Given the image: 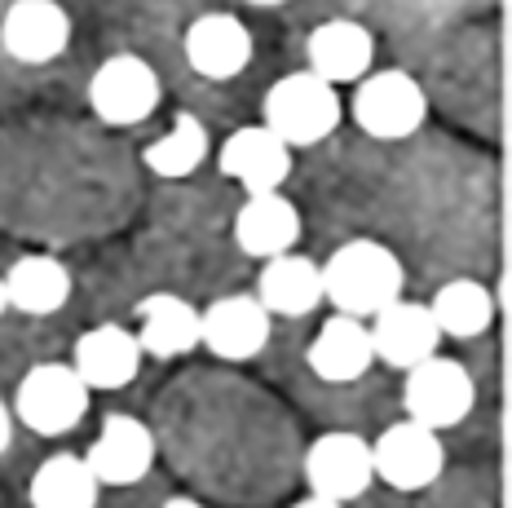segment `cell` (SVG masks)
<instances>
[{
	"instance_id": "obj_1",
	"label": "cell",
	"mask_w": 512,
	"mask_h": 508,
	"mask_svg": "<svg viewBox=\"0 0 512 508\" xmlns=\"http://www.w3.org/2000/svg\"><path fill=\"white\" fill-rule=\"evenodd\" d=\"M323 301L336 305V314L367 323L384 305H393L407 288V270H402L398 252L384 248L376 239H349L323 261Z\"/></svg>"
},
{
	"instance_id": "obj_2",
	"label": "cell",
	"mask_w": 512,
	"mask_h": 508,
	"mask_svg": "<svg viewBox=\"0 0 512 508\" xmlns=\"http://www.w3.org/2000/svg\"><path fill=\"white\" fill-rule=\"evenodd\" d=\"M265 129L274 137H283L292 151L301 146H318L323 137L336 133L340 124V93L336 84H327L314 71H292V76L274 80L270 93H265Z\"/></svg>"
},
{
	"instance_id": "obj_3",
	"label": "cell",
	"mask_w": 512,
	"mask_h": 508,
	"mask_svg": "<svg viewBox=\"0 0 512 508\" xmlns=\"http://www.w3.org/2000/svg\"><path fill=\"white\" fill-rule=\"evenodd\" d=\"M89 394L93 389L76 376L71 363H36L18 380L14 416L40 438H58V433H71L84 420Z\"/></svg>"
},
{
	"instance_id": "obj_4",
	"label": "cell",
	"mask_w": 512,
	"mask_h": 508,
	"mask_svg": "<svg viewBox=\"0 0 512 508\" xmlns=\"http://www.w3.org/2000/svg\"><path fill=\"white\" fill-rule=\"evenodd\" d=\"M354 111L358 129L376 142H402L429 120V98H424L420 80L407 71H367L354 89Z\"/></svg>"
},
{
	"instance_id": "obj_5",
	"label": "cell",
	"mask_w": 512,
	"mask_h": 508,
	"mask_svg": "<svg viewBox=\"0 0 512 508\" xmlns=\"http://www.w3.org/2000/svg\"><path fill=\"white\" fill-rule=\"evenodd\" d=\"M402 402H407V420L442 433V429H455L468 411H473L477 389H473V376H468L464 363L433 354L407 372Z\"/></svg>"
},
{
	"instance_id": "obj_6",
	"label": "cell",
	"mask_w": 512,
	"mask_h": 508,
	"mask_svg": "<svg viewBox=\"0 0 512 508\" xmlns=\"http://www.w3.org/2000/svg\"><path fill=\"white\" fill-rule=\"evenodd\" d=\"M371 473L402 495L429 491L446 473V447L433 429L415 425V420H398L371 442Z\"/></svg>"
},
{
	"instance_id": "obj_7",
	"label": "cell",
	"mask_w": 512,
	"mask_h": 508,
	"mask_svg": "<svg viewBox=\"0 0 512 508\" xmlns=\"http://www.w3.org/2000/svg\"><path fill=\"white\" fill-rule=\"evenodd\" d=\"M89 107L102 124H111V129H128V124L151 120L155 107H159L155 67L137 54L106 58L89 80Z\"/></svg>"
},
{
	"instance_id": "obj_8",
	"label": "cell",
	"mask_w": 512,
	"mask_h": 508,
	"mask_svg": "<svg viewBox=\"0 0 512 508\" xmlns=\"http://www.w3.org/2000/svg\"><path fill=\"white\" fill-rule=\"evenodd\" d=\"M305 482L309 495L349 504L376 482L371 473V442L358 433H323L305 451Z\"/></svg>"
},
{
	"instance_id": "obj_9",
	"label": "cell",
	"mask_w": 512,
	"mask_h": 508,
	"mask_svg": "<svg viewBox=\"0 0 512 508\" xmlns=\"http://www.w3.org/2000/svg\"><path fill=\"white\" fill-rule=\"evenodd\" d=\"M71 45V18L58 0H14L0 18V49L14 62L45 67Z\"/></svg>"
},
{
	"instance_id": "obj_10",
	"label": "cell",
	"mask_w": 512,
	"mask_h": 508,
	"mask_svg": "<svg viewBox=\"0 0 512 508\" xmlns=\"http://www.w3.org/2000/svg\"><path fill=\"white\" fill-rule=\"evenodd\" d=\"M89 473L98 486H137L155 464V433L137 416H106L89 455H84Z\"/></svg>"
},
{
	"instance_id": "obj_11",
	"label": "cell",
	"mask_w": 512,
	"mask_h": 508,
	"mask_svg": "<svg viewBox=\"0 0 512 508\" xmlns=\"http://www.w3.org/2000/svg\"><path fill=\"white\" fill-rule=\"evenodd\" d=\"M274 319L265 314V305L256 296H221L199 314V345H208L226 363H243L256 358L270 345Z\"/></svg>"
},
{
	"instance_id": "obj_12",
	"label": "cell",
	"mask_w": 512,
	"mask_h": 508,
	"mask_svg": "<svg viewBox=\"0 0 512 508\" xmlns=\"http://www.w3.org/2000/svg\"><path fill=\"white\" fill-rule=\"evenodd\" d=\"M367 336H371V354H376L380 363L398 367V372H411L415 363L433 358L437 341H442V332H437L429 305L402 301V296L393 305H384L380 314H371Z\"/></svg>"
},
{
	"instance_id": "obj_13",
	"label": "cell",
	"mask_w": 512,
	"mask_h": 508,
	"mask_svg": "<svg viewBox=\"0 0 512 508\" xmlns=\"http://www.w3.org/2000/svg\"><path fill=\"white\" fill-rule=\"evenodd\" d=\"M217 168L248 195H265V190H279L292 173V146L274 137L265 124H248V129H234L226 137Z\"/></svg>"
},
{
	"instance_id": "obj_14",
	"label": "cell",
	"mask_w": 512,
	"mask_h": 508,
	"mask_svg": "<svg viewBox=\"0 0 512 508\" xmlns=\"http://www.w3.org/2000/svg\"><path fill=\"white\" fill-rule=\"evenodd\" d=\"M181 49H186L190 71H199L204 80H234L252 62V31L234 14H199L186 27Z\"/></svg>"
},
{
	"instance_id": "obj_15",
	"label": "cell",
	"mask_w": 512,
	"mask_h": 508,
	"mask_svg": "<svg viewBox=\"0 0 512 508\" xmlns=\"http://www.w3.org/2000/svg\"><path fill=\"white\" fill-rule=\"evenodd\" d=\"M301 239V213L283 190H265V195H248L234 217V243L256 261L283 257Z\"/></svg>"
},
{
	"instance_id": "obj_16",
	"label": "cell",
	"mask_w": 512,
	"mask_h": 508,
	"mask_svg": "<svg viewBox=\"0 0 512 508\" xmlns=\"http://www.w3.org/2000/svg\"><path fill=\"white\" fill-rule=\"evenodd\" d=\"M305 58H309V71L323 76L327 84H358L371 71L376 40L354 18H332V23H318L309 31Z\"/></svg>"
},
{
	"instance_id": "obj_17",
	"label": "cell",
	"mask_w": 512,
	"mask_h": 508,
	"mask_svg": "<svg viewBox=\"0 0 512 508\" xmlns=\"http://www.w3.org/2000/svg\"><path fill=\"white\" fill-rule=\"evenodd\" d=\"M142 345H137L133 332L115 323H102L93 332H84L76 349H71V367L89 389H124L133 385L137 372H142Z\"/></svg>"
},
{
	"instance_id": "obj_18",
	"label": "cell",
	"mask_w": 512,
	"mask_h": 508,
	"mask_svg": "<svg viewBox=\"0 0 512 508\" xmlns=\"http://www.w3.org/2000/svg\"><path fill=\"white\" fill-rule=\"evenodd\" d=\"M252 296L265 305L270 319H305L323 305V270L301 252H283L261 266Z\"/></svg>"
},
{
	"instance_id": "obj_19",
	"label": "cell",
	"mask_w": 512,
	"mask_h": 508,
	"mask_svg": "<svg viewBox=\"0 0 512 508\" xmlns=\"http://www.w3.org/2000/svg\"><path fill=\"white\" fill-rule=\"evenodd\" d=\"M309 372L327 385H354V380L367 376V367L376 363L371 354V336L362 319H349V314H332L323 327L314 332L305 354Z\"/></svg>"
},
{
	"instance_id": "obj_20",
	"label": "cell",
	"mask_w": 512,
	"mask_h": 508,
	"mask_svg": "<svg viewBox=\"0 0 512 508\" xmlns=\"http://www.w3.org/2000/svg\"><path fill=\"white\" fill-rule=\"evenodd\" d=\"M137 345L151 358H181L199 345V310L177 292H155L137 301Z\"/></svg>"
},
{
	"instance_id": "obj_21",
	"label": "cell",
	"mask_w": 512,
	"mask_h": 508,
	"mask_svg": "<svg viewBox=\"0 0 512 508\" xmlns=\"http://www.w3.org/2000/svg\"><path fill=\"white\" fill-rule=\"evenodd\" d=\"M5 301L14 305L18 314H58L62 305L71 301V270L53 257H23L14 261V270L5 274Z\"/></svg>"
},
{
	"instance_id": "obj_22",
	"label": "cell",
	"mask_w": 512,
	"mask_h": 508,
	"mask_svg": "<svg viewBox=\"0 0 512 508\" xmlns=\"http://www.w3.org/2000/svg\"><path fill=\"white\" fill-rule=\"evenodd\" d=\"M98 478L89 473L84 455L58 451L49 460H40V469L31 473L27 500L31 508H98Z\"/></svg>"
},
{
	"instance_id": "obj_23",
	"label": "cell",
	"mask_w": 512,
	"mask_h": 508,
	"mask_svg": "<svg viewBox=\"0 0 512 508\" xmlns=\"http://www.w3.org/2000/svg\"><path fill=\"white\" fill-rule=\"evenodd\" d=\"M429 314L442 336L473 341V336H486L490 323H495V296L477 279H451L437 288V296L429 301Z\"/></svg>"
},
{
	"instance_id": "obj_24",
	"label": "cell",
	"mask_w": 512,
	"mask_h": 508,
	"mask_svg": "<svg viewBox=\"0 0 512 508\" xmlns=\"http://www.w3.org/2000/svg\"><path fill=\"white\" fill-rule=\"evenodd\" d=\"M142 160L155 177H168V182L190 177L199 164L208 160V129L195 120V115H177V124L159 137V142L146 146Z\"/></svg>"
},
{
	"instance_id": "obj_25",
	"label": "cell",
	"mask_w": 512,
	"mask_h": 508,
	"mask_svg": "<svg viewBox=\"0 0 512 508\" xmlns=\"http://www.w3.org/2000/svg\"><path fill=\"white\" fill-rule=\"evenodd\" d=\"M9 438H14V411H9V402H0V455L9 451Z\"/></svg>"
},
{
	"instance_id": "obj_26",
	"label": "cell",
	"mask_w": 512,
	"mask_h": 508,
	"mask_svg": "<svg viewBox=\"0 0 512 508\" xmlns=\"http://www.w3.org/2000/svg\"><path fill=\"white\" fill-rule=\"evenodd\" d=\"M292 508H345V504H336V500H323V495H305V500H296Z\"/></svg>"
},
{
	"instance_id": "obj_27",
	"label": "cell",
	"mask_w": 512,
	"mask_h": 508,
	"mask_svg": "<svg viewBox=\"0 0 512 508\" xmlns=\"http://www.w3.org/2000/svg\"><path fill=\"white\" fill-rule=\"evenodd\" d=\"M164 508H204V504H199V500H181V495H177V500H168Z\"/></svg>"
},
{
	"instance_id": "obj_28",
	"label": "cell",
	"mask_w": 512,
	"mask_h": 508,
	"mask_svg": "<svg viewBox=\"0 0 512 508\" xmlns=\"http://www.w3.org/2000/svg\"><path fill=\"white\" fill-rule=\"evenodd\" d=\"M248 5H256V9H274V5H287V0H248Z\"/></svg>"
},
{
	"instance_id": "obj_29",
	"label": "cell",
	"mask_w": 512,
	"mask_h": 508,
	"mask_svg": "<svg viewBox=\"0 0 512 508\" xmlns=\"http://www.w3.org/2000/svg\"><path fill=\"white\" fill-rule=\"evenodd\" d=\"M5 310H9V301H5V283H0V319H5Z\"/></svg>"
}]
</instances>
